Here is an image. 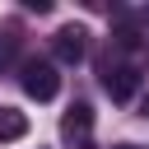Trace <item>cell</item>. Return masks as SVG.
I'll return each instance as SVG.
<instances>
[{
	"instance_id": "1",
	"label": "cell",
	"mask_w": 149,
	"mask_h": 149,
	"mask_svg": "<svg viewBox=\"0 0 149 149\" xmlns=\"http://www.w3.org/2000/svg\"><path fill=\"white\" fill-rule=\"evenodd\" d=\"M19 84H23V93H28V98H37V102H51V98L61 93V74H56V65H51V61H23Z\"/></svg>"
},
{
	"instance_id": "2",
	"label": "cell",
	"mask_w": 149,
	"mask_h": 149,
	"mask_svg": "<svg viewBox=\"0 0 149 149\" xmlns=\"http://www.w3.org/2000/svg\"><path fill=\"white\" fill-rule=\"evenodd\" d=\"M61 140L70 149H93V107L88 102H70V112L61 116Z\"/></svg>"
},
{
	"instance_id": "3",
	"label": "cell",
	"mask_w": 149,
	"mask_h": 149,
	"mask_svg": "<svg viewBox=\"0 0 149 149\" xmlns=\"http://www.w3.org/2000/svg\"><path fill=\"white\" fill-rule=\"evenodd\" d=\"M51 51H56L61 65H79V61L88 56V28H84V23H65V28H56Z\"/></svg>"
},
{
	"instance_id": "4",
	"label": "cell",
	"mask_w": 149,
	"mask_h": 149,
	"mask_svg": "<svg viewBox=\"0 0 149 149\" xmlns=\"http://www.w3.org/2000/svg\"><path fill=\"white\" fill-rule=\"evenodd\" d=\"M102 88H107V98L112 102H130L135 93H140V70L135 65H102Z\"/></svg>"
},
{
	"instance_id": "5",
	"label": "cell",
	"mask_w": 149,
	"mask_h": 149,
	"mask_svg": "<svg viewBox=\"0 0 149 149\" xmlns=\"http://www.w3.org/2000/svg\"><path fill=\"white\" fill-rule=\"evenodd\" d=\"M23 135H28V116H23L19 107H0V144L23 140Z\"/></svg>"
},
{
	"instance_id": "6",
	"label": "cell",
	"mask_w": 149,
	"mask_h": 149,
	"mask_svg": "<svg viewBox=\"0 0 149 149\" xmlns=\"http://www.w3.org/2000/svg\"><path fill=\"white\" fill-rule=\"evenodd\" d=\"M14 51H19L14 28H0V65H9V61H14Z\"/></svg>"
},
{
	"instance_id": "7",
	"label": "cell",
	"mask_w": 149,
	"mask_h": 149,
	"mask_svg": "<svg viewBox=\"0 0 149 149\" xmlns=\"http://www.w3.org/2000/svg\"><path fill=\"white\" fill-rule=\"evenodd\" d=\"M112 149H140V144H112Z\"/></svg>"
},
{
	"instance_id": "8",
	"label": "cell",
	"mask_w": 149,
	"mask_h": 149,
	"mask_svg": "<svg viewBox=\"0 0 149 149\" xmlns=\"http://www.w3.org/2000/svg\"><path fill=\"white\" fill-rule=\"evenodd\" d=\"M144 116H149V98H144Z\"/></svg>"
}]
</instances>
